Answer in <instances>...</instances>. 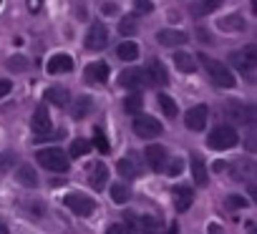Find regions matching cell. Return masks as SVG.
<instances>
[{
  "label": "cell",
  "instance_id": "6da1fadb",
  "mask_svg": "<svg viewBox=\"0 0 257 234\" xmlns=\"http://www.w3.org/2000/svg\"><path fill=\"white\" fill-rule=\"evenodd\" d=\"M232 66L247 78V81H254V71H257V48L254 46H247L242 51H234L229 56Z\"/></svg>",
  "mask_w": 257,
  "mask_h": 234
},
{
  "label": "cell",
  "instance_id": "7a4b0ae2",
  "mask_svg": "<svg viewBox=\"0 0 257 234\" xmlns=\"http://www.w3.org/2000/svg\"><path fill=\"white\" fill-rule=\"evenodd\" d=\"M31 129H33V139L36 141H46V139H61L63 136V131L61 134H53V124H51V116H48V111H46V106H38L36 111H33V119H31Z\"/></svg>",
  "mask_w": 257,
  "mask_h": 234
},
{
  "label": "cell",
  "instance_id": "3957f363",
  "mask_svg": "<svg viewBox=\"0 0 257 234\" xmlns=\"http://www.w3.org/2000/svg\"><path fill=\"white\" fill-rule=\"evenodd\" d=\"M199 61H202L204 71L209 73L212 83H217L219 88H232V86H234V73H232L224 63H219V61H214V58H209V56H202Z\"/></svg>",
  "mask_w": 257,
  "mask_h": 234
},
{
  "label": "cell",
  "instance_id": "277c9868",
  "mask_svg": "<svg viewBox=\"0 0 257 234\" xmlns=\"http://www.w3.org/2000/svg\"><path fill=\"white\" fill-rule=\"evenodd\" d=\"M239 141V134L232 129V126H217L209 136H207V146L214 149V151H227L232 146H237Z\"/></svg>",
  "mask_w": 257,
  "mask_h": 234
},
{
  "label": "cell",
  "instance_id": "5b68a950",
  "mask_svg": "<svg viewBox=\"0 0 257 234\" xmlns=\"http://www.w3.org/2000/svg\"><path fill=\"white\" fill-rule=\"evenodd\" d=\"M36 159L48 171H66L68 169V154L61 149H41V151H36Z\"/></svg>",
  "mask_w": 257,
  "mask_h": 234
},
{
  "label": "cell",
  "instance_id": "8992f818",
  "mask_svg": "<svg viewBox=\"0 0 257 234\" xmlns=\"http://www.w3.org/2000/svg\"><path fill=\"white\" fill-rule=\"evenodd\" d=\"M66 206L73 211V214H78V216H91L93 211H96V201L88 196V194H81V191H71V194H66Z\"/></svg>",
  "mask_w": 257,
  "mask_h": 234
},
{
  "label": "cell",
  "instance_id": "52a82bcc",
  "mask_svg": "<svg viewBox=\"0 0 257 234\" xmlns=\"http://www.w3.org/2000/svg\"><path fill=\"white\" fill-rule=\"evenodd\" d=\"M132 126H134V134L142 139H154L162 134V124L157 119H152V116H137Z\"/></svg>",
  "mask_w": 257,
  "mask_h": 234
},
{
  "label": "cell",
  "instance_id": "ba28073f",
  "mask_svg": "<svg viewBox=\"0 0 257 234\" xmlns=\"http://www.w3.org/2000/svg\"><path fill=\"white\" fill-rule=\"evenodd\" d=\"M118 83H121L123 88L142 91L144 86H149V76H147V71H142V68H128V71H123V73H121Z\"/></svg>",
  "mask_w": 257,
  "mask_h": 234
},
{
  "label": "cell",
  "instance_id": "9c48e42d",
  "mask_svg": "<svg viewBox=\"0 0 257 234\" xmlns=\"http://www.w3.org/2000/svg\"><path fill=\"white\" fill-rule=\"evenodd\" d=\"M108 43V31L103 23H91L88 33H86V48L88 51H101Z\"/></svg>",
  "mask_w": 257,
  "mask_h": 234
},
{
  "label": "cell",
  "instance_id": "30bf717a",
  "mask_svg": "<svg viewBox=\"0 0 257 234\" xmlns=\"http://www.w3.org/2000/svg\"><path fill=\"white\" fill-rule=\"evenodd\" d=\"M147 161H149V166L157 171V174H162L164 169H167V164H169V151L164 149V146H159V144H152V146H147Z\"/></svg>",
  "mask_w": 257,
  "mask_h": 234
},
{
  "label": "cell",
  "instance_id": "8fae6325",
  "mask_svg": "<svg viewBox=\"0 0 257 234\" xmlns=\"http://www.w3.org/2000/svg\"><path fill=\"white\" fill-rule=\"evenodd\" d=\"M207 116H209V108L207 106H192L184 113V124H187L189 131H202L207 126Z\"/></svg>",
  "mask_w": 257,
  "mask_h": 234
},
{
  "label": "cell",
  "instance_id": "7c38bea8",
  "mask_svg": "<svg viewBox=\"0 0 257 234\" xmlns=\"http://www.w3.org/2000/svg\"><path fill=\"white\" fill-rule=\"evenodd\" d=\"M157 41H159L162 46H167V48H177V46H184V43L189 41V36H187L184 31L164 28V31H159V33H157Z\"/></svg>",
  "mask_w": 257,
  "mask_h": 234
},
{
  "label": "cell",
  "instance_id": "4fadbf2b",
  "mask_svg": "<svg viewBox=\"0 0 257 234\" xmlns=\"http://www.w3.org/2000/svg\"><path fill=\"white\" fill-rule=\"evenodd\" d=\"M108 66L103 63V61H96V63H88L86 66V71H83V78L88 81V83H106L108 81Z\"/></svg>",
  "mask_w": 257,
  "mask_h": 234
},
{
  "label": "cell",
  "instance_id": "5bb4252c",
  "mask_svg": "<svg viewBox=\"0 0 257 234\" xmlns=\"http://www.w3.org/2000/svg\"><path fill=\"white\" fill-rule=\"evenodd\" d=\"M46 71H48L51 76H56V73H71V71H73V58L66 56V53H56V56L46 63Z\"/></svg>",
  "mask_w": 257,
  "mask_h": 234
},
{
  "label": "cell",
  "instance_id": "9a60e30c",
  "mask_svg": "<svg viewBox=\"0 0 257 234\" xmlns=\"http://www.w3.org/2000/svg\"><path fill=\"white\" fill-rule=\"evenodd\" d=\"M106 179H108V169H106L103 161H96V164L88 166V184H91L96 191L106 186Z\"/></svg>",
  "mask_w": 257,
  "mask_h": 234
},
{
  "label": "cell",
  "instance_id": "2e32d148",
  "mask_svg": "<svg viewBox=\"0 0 257 234\" xmlns=\"http://www.w3.org/2000/svg\"><path fill=\"white\" fill-rule=\"evenodd\" d=\"M172 196H174V209L177 211H187L194 201V191L192 186H174L172 189Z\"/></svg>",
  "mask_w": 257,
  "mask_h": 234
},
{
  "label": "cell",
  "instance_id": "e0dca14e",
  "mask_svg": "<svg viewBox=\"0 0 257 234\" xmlns=\"http://www.w3.org/2000/svg\"><path fill=\"white\" fill-rule=\"evenodd\" d=\"M244 26H247V23H244V18H242L239 13H232V16H224V18L217 21V28L224 31V33H242Z\"/></svg>",
  "mask_w": 257,
  "mask_h": 234
},
{
  "label": "cell",
  "instance_id": "ac0fdd59",
  "mask_svg": "<svg viewBox=\"0 0 257 234\" xmlns=\"http://www.w3.org/2000/svg\"><path fill=\"white\" fill-rule=\"evenodd\" d=\"M134 226H137V234H162L159 219L152 216V214H142V216L134 221Z\"/></svg>",
  "mask_w": 257,
  "mask_h": 234
},
{
  "label": "cell",
  "instance_id": "d6986e66",
  "mask_svg": "<svg viewBox=\"0 0 257 234\" xmlns=\"http://www.w3.org/2000/svg\"><path fill=\"white\" fill-rule=\"evenodd\" d=\"M174 66H177V71L179 73H194L197 71V58L192 56V53H184V51H177L174 53Z\"/></svg>",
  "mask_w": 257,
  "mask_h": 234
},
{
  "label": "cell",
  "instance_id": "ffe728a7",
  "mask_svg": "<svg viewBox=\"0 0 257 234\" xmlns=\"http://www.w3.org/2000/svg\"><path fill=\"white\" fill-rule=\"evenodd\" d=\"M147 76H149V81H154V83H159V86H167V83H169V76H167V68H164V63H162L159 58H154V61H149V68H147Z\"/></svg>",
  "mask_w": 257,
  "mask_h": 234
},
{
  "label": "cell",
  "instance_id": "44dd1931",
  "mask_svg": "<svg viewBox=\"0 0 257 234\" xmlns=\"http://www.w3.org/2000/svg\"><path fill=\"white\" fill-rule=\"evenodd\" d=\"M91 108H93V101L88 96H78L73 101V106H71V116H73L76 121H81V119H86V116L91 113Z\"/></svg>",
  "mask_w": 257,
  "mask_h": 234
},
{
  "label": "cell",
  "instance_id": "7402d4cb",
  "mask_svg": "<svg viewBox=\"0 0 257 234\" xmlns=\"http://www.w3.org/2000/svg\"><path fill=\"white\" fill-rule=\"evenodd\" d=\"M192 176H194L197 186H207V181H209V176H207V164H204V159L197 156V154H192Z\"/></svg>",
  "mask_w": 257,
  "mask_h": 234
},
{
  "label": "cell",
  "instance_id": "603a6c76",
  "mask_svg": "<svg viewBox=\"0 0 257 234\" xmlns=\"http://www.w3.org/2000/svg\"><path fill=\"white\" fill-rule=\"evenodd\" d=\"M219 6H222V0H197V3L192 6V13L194 16H212V13H217L219 11Z\"/></svg>",
  "mask_w": 257,
  "mask_h": 234
},
{
  "label": "cell",
  "instance_id": "cb8c5ba5",
  "mask_svg": "<svg viewBox=\"0 0 257 234\" xmlns=\"http://www.w3.org/2000/svg\"><path fill=\"white\" fill-rule=\"evenodd\" d=\"M16 179H18L23 186H38V176H36L33 166H28V164H21V166H18Z\"/></svg>",
  "mask_w": 257,
  "mask_h": 234
},
{
  "label": "cell",
  "instance_id": "d4e9b609",
  "mask_svg": "<svg viewBox=\"0 0 257 234\" xmlns=\"http://www.w3.org/2000/svg\"><path fill=\"white\" fill-rule=\"evenodd\" d=\"M46 98L51 103H56V106H66L71 96H68V91L63 86H51V88H46Z\"/></svg>",
  "mask_w": 257,
  "mask_h": 234
},
{
  "label": "cell",
  "instance_id": "484cf974",
  "mask_svg": "<svg viewBox=\"0 0 257 234\" xmlns=\"http://www.w3.org/2000/svg\"><path fill=\"white\" fill-rule=\"evenodd\" d=\"M116 56H118L121 61H137V58H139V46L132 43V41H126V43H121V46L116 48Z\"/></svg>",
  "mask_w": 257,
  "mask_h": 234
},
{
  "label": "cell",
  "instance_id": "4316f807",
  "mask_svg": "<svg viewBox=\"0 0 257 234\" xmlns=\"http://www.w3.org/2000/svg\"><path fill=\"white\" fill-rule=\"evenodd\" d=\"M116 169H118V174H121L123 179H137V176H142V174H139V166H137L132 159H121V161L116 164Z\"/></svg>",
  "mask_w": 257,
  "mask_h": 234
},
{
  "label": "cell",
  "instance_id": "83f0119b",
  "mask_svg": "<svg viewBox=\"0 0 257 234\" xmlns=\"http://www.w3.org/2000/svg\"><path fill=\"white\" fill-rule=\"evenodd\" d=\"M232 179L234 181H247L249 176H252V171H254V166H252V161H239V164H234L232 166Z\"/></svg>",
  "mask_w": 257,
  "mask_h": 234
},
{
  "label": "cell",
  "instance_id": "f1b7e54d",
  "mask_svg": "<svg viewBox=\"0 0 257 234\" xmlns=\"http://www.w3.org/2000/svg\"><path fill=\"white\" fill-rule=\"evenodd\" d=\"M159 106H162V111H164V116H167V119H174V116L179 113V108H177V101H174L172 96H167V93H159Z\"/></svg>",
  "mask_w": 257,
  "mask_h": 234
},
{
  "label": "cell",
  "instance_id": "f546056e",
  "mask_svg": "<svg viewBox=\"0 0 257 234\" xmlns=\"http://www.w3.org/2000/svg\"><path fill=\"white\" fill-rule=\"evenodd\" d=\"M142 106H144V98H142V93H128L126 96V101H123V111L126 113H137V111H142Z\"/></svg>",
  "mask_w": 257,
  "mask_h": 234
},
{
  "label": "cell",
  "instance_id": "4dcf8cb0",
  "mask_svg": "<svg viewBox=\"0 0 257 234\" xmlns=\"http://www.w3.org/2000/svg\"><path fill=\"white\" fill-rule=\"evenodd\" d=\"M108 196H111V201H113V204H126V201H128V196H132V194H128V189H126L123 184H113V186H111V194H108Z\"/></svg>",
  "mask_w": 257,
  "mask_h": 234
},
{
  "label": "cell",
  "instance_id": "1f68e13d",
  "mask_svg": "<svg viewBox=\"0 0 257 234\" xmlns=\"http://www.w3.org/2000/svg\"><path fill=\"white\" fill-rule=\"evenodd\" d=\"M88 151H91V144H88L86 139H73V141H71V156L78 159V156H86Z\"/></svg>",
  "mask_w": 257,
  "mask_h": 234
},
{
  "label": "cell",
  "instance_id": "d6a6232c",
  "mask_svg": "<svg viewBox=\"0 0 257 234\" xmlns=\"http://www.w3.org/2000/svg\"><path fill=\"white\" fill-rule=\"evenodd\" d=\"M16 166V151H3L0 154V174H8Z\"/></svg>",
  "mask_w": 257,
  "mask_h": 234
},
{
  "label": "cell",
  "instance_id": "836d02e7",
  "mask_svg": "<svg viewBox=\"0 0 257 234\" xmlns=\"http://www.w3.org/2000/svg\"><path fill=\"white\" fill-rule=\"evenodd\" d=\"M93 144H96V149H98V154H108V139H106V134L101 131V129H93Z\"/></svg>",
  "mask_w": 257,
  "mask_h": 234
},
{
  "label": "cell",
  "instance_id": "e575fe53",
  "mask_svg": "<svg viewBox=\"0 0 257 234\" xmlns=\"http://www.w3.org/2000/svg\"><path fill=\"white\" fill-rule=\"evenodd\" d=\"M182 169H184V161H182V159H172V161L167 164V169H164V171H167V176H179V174H182Z\"/></svg>",
  "mask_w": 257,
  "mask_h": 234
},
{
  "label": "cell",
  "instance_id": "d590c367",
  "mask_svg": "<svg viewBox=\"0 0 257 234\" xmlns=\"http://www.w3.org/2000/svg\"><path fill=\"white\" fill-rule=\"evenodd\" d=\"M118 31H121V36H134L137 33V21L134 18H123Z\"/></svg>",
  "mask_w": 257,
  "mask_h": 234
},
{
  "label": "cell",
  "instance_id": "8d00e7d4",
  "mask_svg": "<svg viewBox=\"0 0 257 234\" xmlns=\"http://www.w3.org/2000/svg\"><path fill=\"white\" fill-rule=\"evenodd\" d=\"M8 68L11 71H26L28 68V61L23 56H13V58H8Z\"/></svg>",
  "mask_w": 257,
  "mask_h": 234
},
{
  "label": "cell",
  "instance_id": "74e56055",
  "mask_svg": "<svg viewBox=\"0 0 257 234\" xmlns=\"http://www.w3.org/2000/svg\"><path fill=\"white\" fill-rule=\"evenodd\" d=\"M249 201L244 199V196H237V194H232V196H227V206L229 209H244Z\"/></svg>",
  "mask_w": 257,
  "mask_h": 234
},
{
  "label": "cell",
  "instance_id": "f35d334b",
  "mask_svg": "<svg viewBox=\"0 0 257 234\" xmlns=\"http://www.w3.org/2000/svg\"><path fill=\"white\" fill-rule=\"evenodd\" d=\"M134 11H137V13H152L154 6L149 3V0H134Z\"/></svg>",
  "mask_w": 257,
  "mask_h": 234
},
{
  "label": "cell",
  "instance_id": "ab89813d",
  "mask_svg": "<svg viewBox=\"0 0 257 234\" xmlns=\"http://www.w3.org/2000/svg\"><path fill=\"white\" fill-rule=\"evenodd\" d=\"M11 88H13V83H11V81L0 78V98H6V96L11 93Z\"/></svg>",
  "mask_w": 257,
  "mask_h": 234
},
{
  "label": "cell",
  "instance_id": "60d3db41",
  "mask_svg": "<svg viewBox=\"0 0 257 234\" xmlns=\"http://www.w3.org/2000/svg\"><path fill=\"white\" fill-rule=\"evenodd\" d=\"M106 234H128V229H126L123 224H111V226L106 229Z\"/></svg>",
  "mask_w": 257,
  "mask_h": 234
},
{
  "label": "cell",
  "instance_id": "b9f144b4",
  "mask_svg": "<svg viewBox=\"0 0 257 234\" xmlns=\"http://www.w3.org/2000/svg\"><path fill=\"white\" fill-rule=\"evenodd\" d=\"M101 11H103L106 16H116V13H118V8H116L113 3H103V8H101Z\"/></svg>",
  "mask_w": 257,
  "mask_h": 234
},
{
  "label": "cell",
  "instance_id": "7bdbcfd3",
  "mask_svg": "<svg viewBox=\"0 0 257 234\" xmlns=\"http://www.w3.org/2000/svg\"><path fill=\"white\" fill-rule=\"evenodd\" d=\"M0 234H8V224L3 219H0Z\"/></svg>",
  "mask_w": 257,
  "mask_h": 234
},
{
  "label": "cell",
  "instance_id": "ee69618b",
  "mask_svg": "<svg viewBox=\"0 0 257 234\" xmlns=\"http://www.w3.org/2000/svg\"><path fill=\"white\" fill-rule=\"evenodd\" d=\"M28 3H31V11H36V8L41 6V0H28Z\"/></svg>",
  "mask_w": 257,
  "mask_h": 234
},
{
  "label": "cell",
  "instance_id": "f6af8a7d",
  "mask_svg": "<svg viewBox=\"0 0 257 234\" xmlns=\"http://www.w3.org/2000/svg\"><path fill=\"white\" fill-rule=\"evenodd\" d=\"M0 3H3V0H0Z\"/></svg>",
  "mask_w": 257,
  "mask_h": 234
}]
</instances>
